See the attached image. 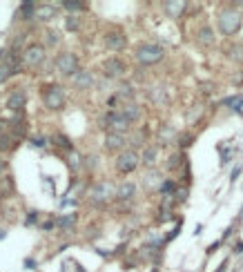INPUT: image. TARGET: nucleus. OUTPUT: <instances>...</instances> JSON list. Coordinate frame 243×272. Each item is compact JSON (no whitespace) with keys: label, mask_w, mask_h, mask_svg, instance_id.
Segmentation results:
<instances>
[{"label":"nucleus","mask_w":243,"mask_h":272,"mask_svg":"<svg viewBox=\"0 0 243 272\" xmlns=\"http://www.w3.org/2000/svg\"><path fill=\"white\" fill-rule=\"evenodd\" d=\"M159 145H145L143 147V156H141V163L147 167V170H152V167L156 165V161H159Z\"/></svg>","instance_id":"18"},{"label":"nucleus","mask_w":243,"mask_h":272,"mask_svg":"<svg viewBox=\"0 0 243 272\" xmlns=\"http://www.w3.org/2000/svg\"><path fill=\"white\" fill-rule=\"evenodd\" d=\"M163 7H165V14L170 16V18H179L181 14H185L188 2H163Z\"/></svg>","instance_id":"21"},{"label":"nucleus","mask_w":243,"mask_h":272,"mask_svg":"<svg viewBox=\"0 0 243 272\" xmlns=\"http://www.w3.org/2000/svg\"><path fill=\"white\" fill-rule=\"evenodd\" d=\"M25 105H27V94L20 92V89H14L7 98V107H9L11 112H23Z\"/></svg>","instance_id":"16"},{"label":"nucleus","mask_w":243,"mask_h":272,"mask_svg":"<svg viewBox=\"0 0 243 272\" xmlns=\"http://www.w3.org/2000/svg\"><path fill=\"white\" fill-rule=\"evenodd\" d=\"M76 221H78L76 214H65V217L56 219V228H60V230H72L74 225H76Z\"/></svg>","instance_id":"28"},{"label":"nucleus","mask_w":243,"mask_h":272,"mask_svg":"<svg viewBox=\"0 0 243 272\" xmlns=\"http://www.w3.org/2000/svg\"><path fill=\"white\" fill-rule=\"evenodd\" d=\"M214 31H212V27H208V25H203L199 29V45H203V47H212L214 45Z\"/></svg>","instance_id":"22"},{"label":"nucleus","mask_w":243,"mask_h":272,"mask_svg":"<svg viewBox=\"0 0 243 272\" xmlns=\"http://www.w3.org/2000/svg\"><path fill=\"white\" fill-rule=\"evenodd\" d=\"M25 67H31V69H40L45 63H47V49H45L43 43H29L25 47L23 56H20Z\"/></svg>","instance_id":"4"},{"label":"nucleus","mask_w":243,"mask_h":272,"mask_svg":"<svg viewBox=\"0 0 243 272\" xmlns=\"http://www.w3.org/2000/svg\"><path fill=\"white\" fill-rule=\"evenodd\" d=\"M65 29L67 31H81L83 29V20L78 18V16H67V18H65Z\"/></svg>","instance_id":"30"},{"label":"nucleus","mask_w":243,"mask_h":272,"mask_svg":"<svg viewBox=\"0 0 243 272\" xmlns=\"http://www.w3.org/2000/svg\"><path fill=\"white\" fill-rule=\"evenodd\" d=\"M43 45H45V47H56V45H60V34L56 29H47V31H45Z\"/></svg>","instance_id":"29"},{"label":"nucleus","mask_w":243,"mask_h":272,"mask_svg":"<svg viewBox=\"0 0 243 272\" xmlns=\"http://www.w3.org/2000/svg\"><path fill=\"white\" fill-rule=\"evenodd\" d=\"M138 165H141V156H138L136 150H132V147H125V150L116 156V170L121 172V174H132V172H136Z\"/></svg>","instance_id":"6"},{"label":"nucleus","mask_w":243,"mask_h":272,"mask_svg":"<svg viewBox=\"0 0 243 272\" xmlns=\"http://www.w3.org/2000/svg\"><path fill=\"white\" fill-rule=\"evenodd\" d=\"M60 7L67 9L69 16H78L81 11L87 9V5H85V2H78V0H65V2H60Z\"/></svg>","instance_id":"23"},{"label":"nucleus","mask_w":243,"mask_h":272,"mask_svg":"<svg viewBox=\"0 0 243 272\" xmlns=\"http://www.w3.org/2000/svg\"><path fill=\"white\" fill-rule=\"evenodd\" d=\"M239 174H241V165H239V167H234V172H232V181H234V179H237V176H239Z\"/></svg>","instance_id":"48"},{"label":"nucleus","mask_w":243,"mask_h":272,"mask_svg":"<svg viewBox=\"0 0 243 272\" xmlns=\"http://www.w3.org/2000/svg\"><path fill=\"white\" fill-rule=\"evenodd\" d=\"M7 167H9V163L0 156V179H2V176H7Z\"/></svg>","instance_id":"44"},{"label":"nucleus","mask_w":243,"mask_h":272,"mask_svg":"<svg viewBox=\"0 0 243 272\" xmlns=\"http://www.w3.org/2000/svg\"><path fill=\"white\" fill-rule=\"evenodd\" d=\"M192 141H194V136H192V134H188V136H179V141H176V143H179V147L183 150V147L192 145Z\"/></svg>","instance_id":"42"},{"label":"nucleus","mask_w":243,"mask_h":272,"mask_svg":"<svg viewBox=\"0 0 243 272\" xmlns=\"http://www.w3.org/2000/svg\"><path fill=\"white\" fill-rule=\"evenodd\" d=\"M188 196H190V190L185 188V185H179V190L174 192V201L176 203H183V201H188Z\"/></svg>","instance_id":"40"},{"label":"nucleus","mask_w":243,"mask_h":272,"mask_svg":"<svg viewBox=\"0 0 243 272\" xmlns=\"http://www.w3.org/2000/svg\"><path fill=\"white\" fill-rule=\"evenodd\" d=\"M34 221H36V212H31L29 217H27V221H25V225H34Z\"/></svg>","instance_id":"47"},{"label":"nucleus","mask_w":243,"mask_h":272,"mask_svg":"<svg viewBox=\"0 0 243 272\" xmlns=\"http://www.w3.org/2000/svg\"><path fill=\"white\" fill-rule=\"evenodd\" d=\"M43 103L52 112H60L65 107V103H67V94H65V89L60 87V85L52 83L43 89Z\"/></svg>","instance_id":"5"},{"label":"nucleus","mask_w":243,"mask_h":272,"mask_svg":"<svg viewBox=\"0 0 243 272\" xmlns=\"http://www.w3.org/2000/svg\"><path fill=\"white\" fill-rule=\"evenodd\" d=\"M105 150L107 152H118L121 154L123 150H125V145H127V138H125V134H116V132H107L105 134Z\"/></svg>","instance_id":"12"},{"label":"nucleus","mask_w":243,"mask_h":272,"mask_svg":"<svg viewBox=\"0 0 243 272\" xmlns=\"http://www.w3.org/2000/svg\"><path fill=\"white\" fill-rule=\"evenodd\" d=\"M87 199H89V203H92V205L109 203L112 199H116V185H114L112 181H98V183L92 185Z\"/></svg>","instance_id":"2"},{"label":"nucleus","mask_w":243,"mask_h":272,"mask_svg":"<svg viewBox=\"0 0 243 272\" xmlns=\"http://www.w3.org/2000/svg\"><path fill=\"white\" fill-rule=\"evenodd\" d=\"M125 72H127V65H125V60L123 58H107V60H103V74H105V78H121V76H125Z\"/></svg>","instance_id":"10"},{"label":"nucleus","mask_w":243,"mask_h":272,"mask_svg":"<svg viewBox=\"0 0 243 272\" xmlns=\"http://www.w3.org/2000/svg\"><path fill=\"white\" fill-rule=\"evenodd\" d=\"M130 147L136 150V147H145V132H134L130 136Z\"/></svg>","instance_id":"33"},{"label":"nucleus","mask_w":243,"mask_h":272,"mask_svg":"<svg viewBox=\"0 0 243 272\" xmlns=\"http://www.w3.org/2000/svg\"><path fill=\"white\" fill-rule=\"evenodd\" d=\"M228 58L232 63H243V43H232L228 47Z\"/></svg>","instance_id":"26"},{"label":"nucleus","mask_w":243,"mask_h":272,"mask_svg":"<svg viewBox=\"0 0 243 272\" xmlns=\"http://www.w3.org/2000/svg\"><path fill=\"white\" fill-rule=\"evenodd\" d=\"M101 125L105 127L107 132H116V134H125V132H130L132 123L127 121L125 116L121 114V109H116V112H107L105 116H103Z\"/></svg>","instance_id":"7"},{"label":"nucleus","mask_w":243,"mask_h":272,"mask_svg":"<svg viewBox=\"0 0 243 272\" xmlns=\"http://www.w3.org/2000/svg\"><path fill=\"white\" fill-rule=\"evenodd\" d=\"M216 25H219V31L223 36H232V34H237V31L241 29L243 18H241V14H239L237 9L225 7V9H221L219 14H216Z\"/></svg>","instance_id":"1"},{"label":"nucleus","mask_w":243,"mask_h":272,"mask_svg":"<svg viewBox=\"0 0 243 272\" xmlns=\"http://www.w3.org/2000/svg\"><path fill=\"white\" fill-rule=\"evenodd\" d=\"M56 14H58L56 5H49V2H43V5L36 7V20L38 23H49V20L56 18Z\"/></svg>","instance_id":"17"},{"label":"nucleus","mask_w":243,"mask_h":272,"mask_svg":"<svg viewBox=\"0 0 243 272\" xmlns=\"http://www.w3.org/2000/svg\"><path fill=\"white\" fill-rule=\"evenodd\" d=\"M11 194H16V183H14V179L7 174L0 179V196H11Z\"/></svg>","instance_id":"24"},{"label":"nucleus","mask_w":243,"mask_h":272,"mask_svg":"<svg viewBox=\"0 0 243 272\" xmlns=\"http://www.w3.org/2000/svg\"><path fill=\"white\" fill-rule=\"evenodd\" d=\"M150 98H152L154 103H165L167 94H165V89L161 87V85H156V87H152V89H150Z\"/></svg>","instance_id":"35"},{"label":"nucleus","mask_w":243,"mask_h":272,"mask_svg":"<svg viewBox=\"0 0 243 272\" xmlns=\"http://www.w3.org/2000/svg\"><path fill=\"white\" fill-rule=\"evenodd\" d=\"M2 237H5V230H0V239H2Z\"/></svg>","instance_id":"49"},{"label":"nucleus","mask_w":243,"mask_h":272,"mask_svg":"<svg viewBox=\"0 0 243 272\" xmlns=\"http://www.w3.org/2000/svg\"><path fill=\"white\" fill-rule=\"evenodd\" d=\"M14 74H18V72H16V69H11L9 65H2V63H0V83L9 81V78L14 76Z\"/></svg>","instance_id":"38"},{"label":"nucleus","mask_w":243,"mask_h":272,"mask_svg":"<svg viewBox=\"0 0 243 272\" xmlns=\"http://www.w3.org/2000/svg\"><path fill=\"white\" fill-rule=\"evenodd\" d=\"M136 196V183L132 181H123L121 185H116V201L125 203V201H132Z\"/></svg>","instance_id":"15"},{"label":"nucleus","mask_w":243,"mask_h":272,"mask_svg":"<svg viewBox=\"0 0 243 272\" xmlns=\"http://www.w3.org/2000/svg\"><path fill=\"white\" fill-rule=\"evenodd\" d=\"M103 45H105V49H109V52H123V49L127 47V36L123 34L121 29H109L103 36Z\"/></svg>","instance_id":"9"},{"label":"nucleus","mask_w":243,"mask_h":272,"mask_svg":"<svg viewBox=\"0 0 243 272\" xmlns=\"http://www.w3.org/2000/svg\"><path fill=\"white\" fill-rule=\"evenodd\" d=\"M163 56H165V49L156 43H143V45H138V49H136V60L143 67L159 65L161 60H163Z\"/></svg>","instance_id":"3"},{"label":"nucleus","mask_w":243,"mask_h":272,"mask_svg":"<svg viewBox=\"0 0 243 272\" xmlns=\"http://www.w3.org/2000/svg\"><path fill=\"white\" fill-rule=\"evenodd\" d=\"M40 228H43V230H52V228H56V221L49 219V221H45V223L40 225Z\"/></svg>","instance_id":"46"},{"label":"nucleus","mask_w":243,"mask_h":272,"mask_svg":"<svg viewBox=\"0 0 243 272\" xmlns=\"http://www.w3.org/2000/svg\"><path fill=\"white\" fill-rule=\"evenodd\" d=\"M181 161H183V152H174V154H172L170 159H167V163H165V170H179Z\"/></svg>","instance_id":"36"},{"label":"nucleus","mask_w":243,"mask_h":272,"mask_svg":"<svg viewBox=\"0 0 243 272\" xmlns=\"http://www.w3.org/2000/svg\"><path fill=\"white\" fill-rule=\"evenodd\" d=\"M14 145H16V141L11 138L9 134H0V150H2V152H9Z\"/></svg>","instance_id":"37"},{"label":"nucleus","mask_w":243,"mask_h":272,"mask_svg":"<svg viewBox=\"0 0 243 272\" xmlns=\"http://www.w3.org/2000/svg\"><path fill=\"white\" fill-rule=\"evenodd\" d=\"M176 190H179V183H176V181H172V179H165V181H163V185H161L159 192L163 196H172Z\"/></svg>","instance_id":"31"},{"label":"nucleus","mask_w":243,"mask_h":272,"mask_svg":"<svg viewBox=\"0 0 243 272\" xmlns=\"http://www.w3.org/2000/svg\"><path fill=\"white\" fill-rule=\"evenodd\" d=\"M31 143H34L36 147H45V145H47V138H45V136H34Z\"/></svg>","instance_id":"43"},{"label":"nucleus","mask_w":243,"mask_h":272,"mask_svg":"<svg viewBox=\"0 0 243 272\" xmlns=\"http://www.w3.org/2000/svg\"><path fill=\"white\" fill-rule=\"evenodd\" d=\"M96 167H98V156H96V154H87V156H85L83 170H89V172H92V170H96Z\"/></svg>","instance_id":"39"},{"label":"nucleus","mask_w":243,"mask_h":272,"mask_svg":"<svg viewBox=\"0 0 243 272\" xmlns=\"http://www.w3.org/2000/svg\"><path fill=\"white\" fill-rule=\"evenodd\" d=\"M65 161H67V167L72 172H78V170H83V163H85V159L81 154H78L76 150L74 152H69V154H65Z\"/></svg>","instance_id":"20"},{"label":"nucleus","mask_w":243,"mask_h":272,"mask_svg":"<svg viewBox=\"0 0 243 272\" xmlns=\"http://www.w3.org/2000/svg\"><path fill=\"white\" fill-rule=\"evenodd\" d=\"M121 114L130 123H136V121H141V118H143V107L138 105V103H134V101H132V103H123V105H121Z\"/></svg>","instance_id":"14"},{"label":"nucleus","mask_w":243,"mask_h":272,"mask_svg":"<svg viewBox=\"0 0 243 272\" xmlns=\"http://www.w3.org/2000/svg\"><path fill=\"white\" fill-rule=\"evenodd\" d=\"M36 7H38V2H23L20 5V16L23 18H36Z\"/></svg>","instance_id":"32"},{"label":"nucleus","mask_w":243,"mask_h":272,"mask_svg":"<svg viewBox=\"0 0 243 272\" xmlns=\"http://www.w3.org/2000/svg\"><path fill=\"white\" fill-rule=\"evenodd\" d=\"M163 174H161L159 170H154V167H152V170H147L145 172V176H143V188L147 190V192H159L161 190V185H163Z\"/></svg>","instance_id":"13"},{"label":"nucleus","mask_w":243,"mask_h":272,"mask_svg":"<svg viewBox=\"0 0 243 272\" xmlns=\"http://www.w3.org/2000/svg\"><path fill=\"white\" fill-rule=\"evenodd\" d=\"M121 105V98L116 96V94H112V96H107V107H109V112H116V107Z\"/></svg>","instance_id":"41"},{"label":"nucleus","mask_w":243,"mask_h":272,"mask_svg":"<svg viewBox=\"0 0 243 272\" xmlns=\"http://www.w3.org/2000/svg\"><path fill=\"white\" fill-rule=\"evenodd\" d=\"M72 85H74V89H81V92L92 89L94 85H96V76H94L89 69H81V72H76L72 76Z\"/></svg>","instance_id":"11"},{"label":"nucleus","mask_w":243,"mask_h":272,"mask_svg":"<svg viewBox=\"0 0 243 272\" xmlns=\"http://www.w3.org/2000/svg\"><path fill=\"white\" fill-rule=\"evenodd\" d=\"M179 141V134H176L174 127L165 125V127H161L159 130V147L161 145H172V143Z\"/></svg>","instance_id":"19"},{"label":"nucleus","mask_w":243,"mask_h":272,"mask_svg":"<svg viewBox=\"0 0 243 272\" xmlns=\"http://www.w3.org/2000/svg\"><path fill=\"white\" fill-rule=\"evenodd\" d=\"M232 85H243V72L232 74Z\"/></svg>","instance_id":"45"},{"label":"nucleus","mask_w":243,"mask_h":272,"mask_svg":"<svg viewBox=\"0 0 243 272\" xmlns=\"http://www.w3.org/2000/svg\"><path fill=\"white\" fill-rule=\"evenodd\" d=\"M116 96L121 98V101L132 103V98H134V87H132V83H118V87H116Z\"/></svg>","instance_id":"25"},{"label":"nucleus","mask_w":243,"mask_h":272,"mask_svg":"<svg viewBox=\"0 0 243 272\" xmlns=\"http://www.w3.org/2000/svg\"><path fill=\"white\" fill-rule=\"evenodd\" d=\"M52 141H54V145L63 147V150H65V154H69V152H74V145H72V141H69V138H67V136H65V134H60V132H58V134H54V136H52Z\"/></svg>","instance_id":"27"},{"label":"nucleus","mask_w":243,"mask_h":272,"mask_svg":"<svg viewBox=\"0 0 243 272\" xmlns=\"http://www.w3.org/2000/svg\"><path fill=\"white\" fill-rule=\"evenodd\" d=\"M54 67L58 69L63 76H74L76 72H81L78 67V56L74 52H60L56 58H54Z\"/></svg>","instance_id":"8"},{"label":"nucleus","mask_w":243,"mask_h":272,"mask_svg":"<svg viewBox=\"0 0 243 272\" xmlns=\"http://www.w3.org/2000/svg\"><path fill=\"white\" fill-rule=\"evenodd\" d=\"M0 125H2V123H0Z\"/></svg>","instance_id":"50"},{"label":"nucleus","mask_w":243,"mask_h":272,"mask_svg":"<svg viewBox=\"0 0 243 272\" xmlns=\"http://www.w3.org/2000/svg\"><path fill=\"white\" fill-rule=\"evenodd\" d=\"M201 116H203V105H201V103H196L190 112H188V123H190V125H194Z\"/></svg>","instance_id":"34"}]
</instances>
